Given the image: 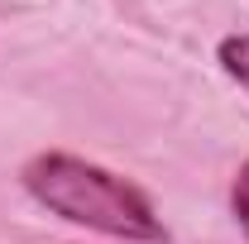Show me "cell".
Instances as JSON below:
<instances>
[{
	"mask_svg": "<svg viewBox=\"0 0 249 244\" xmlns=\"http://www.w3.org/2000/svg\"><path fill=\"white\" fill-rule=\"evenodd\" d=\"M24 187L48 206V211L67 215L77 225H91L101 235H115V240H144L158 244L163 235V220L154 215V206L134 192L129 182L110 177L106 168L82 163L72 153H43L24 168Z\"/></svg>",
	"mask_w": 249,
	"mask_h": 244,
	"instance_id": "obj_1",
	"label": "cell"
},
{
	"mask_svg": "<svg viewBox=\"0 0 249 244\" xmlns=\"http://www.w3.org/2000/svg\"><path fill=\"white\" fill-rule=\"evenodd\" d=\"M220 62H225V72H230V77H240V87L249 91V34L225 38V43H220Z\"/></svg>",
	"mask_w": 249,
	"mask_h": 244,
	"instance_id": "obj_2",
	"label": "cell"
},
{
	"mask_svg": "<svg viewBox=\"0 0 249 244\" xmlns=\"http://www.w3.org/2000/svg\"><path fill=\"white\" fill-rule=\"evenodd\" d=\"M235 215H240V225H245V235H249V163L240 168V177H235Z\"/></svg>",
	"mask_w": 249,
	"mask_h": 244,
	"instance_id": "obj_3",
	"label": "cell"
}]
</instances>
